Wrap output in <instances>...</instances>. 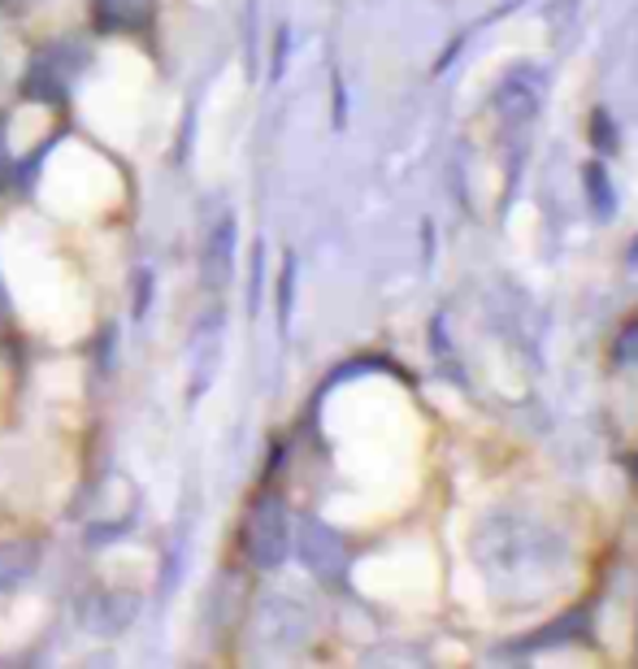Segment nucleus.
<instances>
[{
    "label": "nucleus",
    "mask_w": 638,
    "mask_h": 669,
    "mask_svg": "<svg viewBox=\"0 0 638 669\" xmlns=\"http://www.w3.org/2000/svg\"><path fill=\"white\" fill-rule=\"evenodd\" d=\"M248 552L257 565H279L287 552V513L279 501H261L248 517Z\"/></svg>",
    "instance_id": "1"
},
{
    "label": "nucleus",
    "mask_w": 638,
    "mask_h": 669,
    "mask_svg": "<svg viewBox=\"0 0 638 669\" xmlns=\"http://www.w3.org/2000/svg\"><path fill=\"white\" fill-rule=\"evenodd\" d=\"M70 79H74V48H52V52H44L35 61L26 92L39 96V101H57L70 87Z\"/></svg>",
    "instance_id": "2"
},
{
    "label": "nucleus",
    "mask_w": 638,
    "mask_h": 669,
    "mask_svg": "<svg viewBox=\"0 0 638 669\" xmlns=\"http://www.w3.org/2000/svg\"><path fill=\"white\" fill-rule=\"evenodd\" d=\"M105 31H140L153 22V0H96Z\"/></svg>",
    "instance_id": "3"
},
{
    "label": "nucleus",
    "mask_w": 638,
    "mask_h": 669,
    "mask_svg": "<svg viewBox=\"0 0 638 669\" xmlns=\"http://www.w3.org/2000/svg\"><path fill=\"white\" fill-rule=\"evenodd\" d=\"M617 352L626 356V361H638V322L630 327V331L622 334V343H617Z\"/></svg>",
    "instance_id": "4"
},
{
    "label": "nucleus",
    "mask_w": 638,
    "mask_h": 669,
    "mask_svg": "<svg viewBox=\"0 0 638 669\" xmlns=\"http://www.w3.org/2000/svg\"><path fill=\"white\" fill-rule=\"evenodd\" d=\"M0 166H4V131H0Z\"/></svg>",
    "instance_id": "5"
}]
</instances>
